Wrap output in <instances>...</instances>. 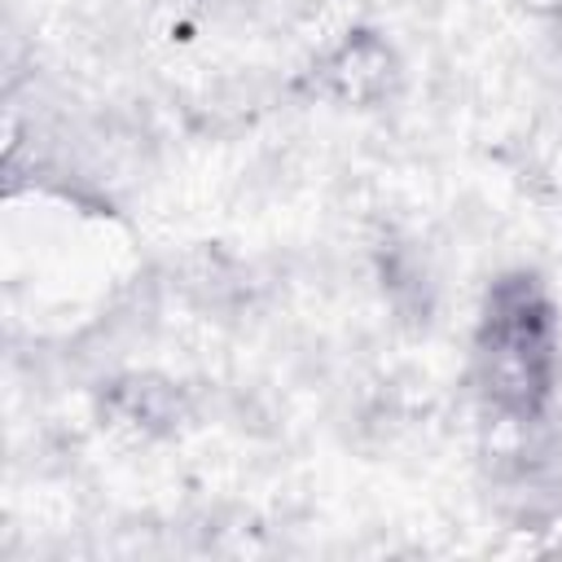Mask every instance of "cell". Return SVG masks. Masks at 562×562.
I'll return each mask as SVG.
<instances>
[{"mask_svg": "<svg viewBox=\"0 0 562 562\" xmlns=\"http://www.w3.org/2000/svg\"><path fill=\"white\" fill-rule=\"evenodd\" d=\"M321 79L338 101L373 105L378 97H386V88L395 79V57L378 35L360 31L338 53H329V61L321 66Z\"/></svg>", "mask_w": 562, "mask_h": 562, "instance_id": "7a4b0ae2", "label": "cell"}, {"mask_svg": "<svg viewBox=\"0 0 562 562\" xmlns=\"http://www.w3.org/2000/svg\"><path fill=\"white\" fill-rule=\"evenodd\" d=\"M114 408L123 422L132 426H145V430H162L180 417V395L176 386L167 382H154V378H132V382H119L114 386Z\"/></svg>", "mask_w": 562, "mask_h": 562, "instance_id": "3957f363", "label": "cell"}, {"mask_svg": "<svg viewBox=\"0 0 562 562\" xmlns=\"http://www.w3.org/2000/svg\"><path fill=\"white\" fill-rule=\"evenodd\" d=\"M553 373L558 321L544 285L531 272L492 281L474 334V378L487 404L509 422H536L553 395Z\"/></svg>", "mask_w": 562, "mask_h": 562, "instance_id": "6da1fadb", "label": "cell"}]
</instances>
